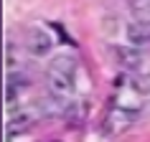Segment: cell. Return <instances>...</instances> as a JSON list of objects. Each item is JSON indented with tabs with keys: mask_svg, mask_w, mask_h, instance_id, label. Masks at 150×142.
I'll return each instance as SVG.
<instances>
[{
	"mask_svg": "<svg viewBox=\"0 0 150 142\" xmlns=\"http://www.w3.org/2000/svg\"><path fill=\"white\" fill-rule=\"evenodd\" d=\"M115 56H117L120 66H125V69H140V53L137 51H132V48H115Z\"/></svg>",
	"mask_w": 150,
	"mask_h": 142,
	"instance_id": "cell-5",
	"label": "cell"
},
{
	"mask_svg": "<svg viewBox=\"0 0 150 142\" xmlns=\"http://www.w3.org/2000/svg\"><path fill=\"white\" fill-rule=\"evenodd\" d=\"M130 13H132V23L150 25V0H132L130 3Z\"/></svg>",
	"mask_w": 150,
	"mask_h": 142,
	"instance_id": "cell-4",
	"label": "cell"
},
{
	"mask_svg": "<svg viewBox=\"0 0 150 142\" xmlns=\"http://www.w3.org/2000/svg\"><path fill=\"white\" fill-rule=\"evenodd\" d=\"M48 48H51V36L41 28H31L28 31V51L33 56H43Z\"/></svg>",
	"mask_w": 150,
	"mask_h": 142,
	"instance_id": "cell-3",
	"label": "cell"
},
{
	"mask_svg": "<svg viewBox=\"0 0 150 142\" xmlns=\"http://www.w3.org/2000/svg\"><path fill=\"white\" fill-rule=\"evenodd\" d=\"M28 124H31V122H28V114H18V117H13V119H10L8 132L13 134V129H16V132H21V129H25Z\"/></svg>",
	"mask_w": 150,
	"mask_h": 142,
	"instance_id": "cell-6",
	"label": "cell"
},
{
	"mask_svg": "<svg viewBox=\"0 0 150 142\" xmlns=\"http://www.w3.org/2000/svg\"><path fill=\"white\" fill-rule=\"evenodd\" d=\"M46 84L51 91V99L66 102V96L71 94V86H74V58L71 56H59L51 61V66L46 69Z\"/></svg>",
	"mask_w": 150,
	"mask_h": 142,
	"instance_id": "cell-1",
	"label": "cell"
},
{
	"mask_svg": "<svg viewBox=\"0 0 150 142\" xmlns=\"http://www.w3.org/2000/svg\"><path fill=\"white\" fill-rule=\"evenodd\" d=\"M132 119H135V112H125L122 104H117V109H112L110 117H107V129H110L112 134L115 132H125L127 127L132 124Z\"/></svg>",
	"mask_w": 150,
	"mask_h": 142,
	"instance_id": "cell-2",
	"label": "cell"
}]
</instances>
